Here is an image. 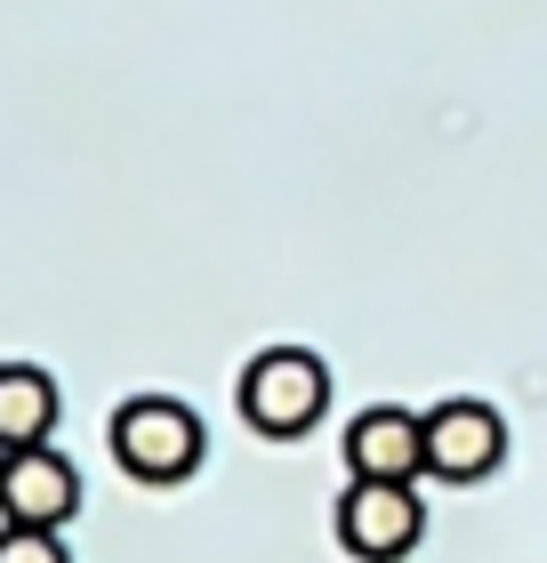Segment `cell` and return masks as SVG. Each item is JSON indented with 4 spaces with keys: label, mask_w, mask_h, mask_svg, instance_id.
<instances>
[{
    "label": "cell",
    "mask_w": 547,
    "mask_h": 563,
    "mask_svg": "<svg viewBox=\"0 0 547 563\" xmlns=\"http://www.w3.org/2000/svg\"><path fill=\"white\" fill-rule=\"evenodd\" d=\"M57 434V378L41 363H0V451H33Z\"/></svg>",
    "instance_id": "obj_7"
},
{
    "label": "cell",
    "mask_w": 547,
    "mask_h": 563,
    "mask_svg": "<svg viewBox=\"0 0 547 563\" xmlns=\"http://www.w3.org/2000/svg\"><path fill=\"white\" fill-rule=\"evenodd\" d=\"M0 516L24 523V531H65L73 516H81V475H73L65 451H9L0 459Z\"/></svg>",
    "instance_id": "obj_5"
},
{
    "label": "cell",
    "mask_w": 547,
    "mask_h": 563,
    "mask_svg": "<svg viewBox=\"0 0 547 563\" xmlns=\"http://www.w3.org/2000/svg\"><path fill=\"white\" fill-rule=\"evenodd\" d=\"M0 563H73L57 531H24V523H0Z\"/></svg>",
    "instance_id": "obj_8"
},
{
    "label": "cell",
    "mask_w": 547,
    "mask_h": 563,
    "mask_svg": "<svg viewBox=\"0 0 547 563\" xmlns=\"http://www.w3.org/2000/svg\"><path fill=\"white\" fill-rule=\"evenodd\" d=\"M427 540V507L411 483H347L338 492V548L354 563H403L411 548Z\"/></svg>",
    "instance_id": "obj_3"
},
{
    "label": "cell",
    "mask_w": 547,
    "mask_h": 563,
    "mask_svg": "<svg viewBox=\"0 0 547 563\" xmlns=\"http://www.w3.org/2000/svg\"><path fill=\"white\" fill-rule=\"evenodd\" d=\"M106 443H113V459H121V475L169 492V483H186V475L201 467L210 434H201V419H194L177 395H129L121 411H113V434H106Z\"/></svg>",
    "instance_id": "obj_2"
},
{
    "label": "cell",
    "mask_w": 547,
    "mask_h": 563,
    "mask_svg": "<svg viewBox=\"0 0 547 563\" xmlns=\"http://www.w3.org/2000/svg\"><path fill=\"white\" fill-rule=\"evenodd\" d=\"M507 467V419L491 402L459 395V402H435L427 411V475L442 483H483Z\"/></svg>",
    "instance_id": "obj_4"
},
{
    "label": "cell",
    "mask_w": 547,
    "mask_h": 563,
    "mask_svg": "<svg viewBox=\"0 0 547 563\" xmlns=\"http://www.w3.org/2000/svg\"><path fill=\"white\" fill-rule=\"evenodd\" d=\"M233 402H242V419L266 434V443H298V434H315L322 411H330V363L306 354V346H266V354H250Z\"/></svg>",
    "instance_id": "obj_1"
},
{
    "label": "cell",
    "mask_w": 547,
    "mask_h": 563,
    "mask_svg": "<svg viewBox=\"0 0 547 563\" xmlns=\"http://www.w3.org/2000/svg\"><path fill=\"white\" fill-rule=\"evenodd\" d=\"M0 459H9V451H0Z\"/></svg>",
    "instance_id": "obj_9"
},
{
    "label": "cell",
    "mask_w": 547,
    "mask_h": 563,
    "mask_svg": "<svg viewBox=\"0 0 547 563\" xmlns=\"http://www.w3.org/2000/svg\"><path fill=\"white\" fill-rule=\"evenodd\" d=\"M347 475H362V483H419L427 475V411L371 402V411L347 427Z\"/></svg>",
    "instance_id": "obj_6"
}]
</instances>
